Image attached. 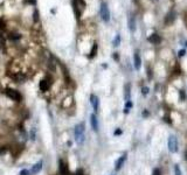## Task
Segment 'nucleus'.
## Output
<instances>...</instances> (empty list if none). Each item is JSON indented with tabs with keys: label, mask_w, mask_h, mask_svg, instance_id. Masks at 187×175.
Here are the masks:
<instances>
[{
	"label": "nucleus",
	"mask_w": 187,
	"mask_h": 175,
	"mask_svg": "<svg viewBox=\"0 0 187 175\" xmlns=\"http://www.w3.org/2000/svg\"><path fill=\"white\" fill-rule=\"evenodd\" d=\"M167 147H168V151L171 153H177L178 152V140L175 138V135L171 134L167 139Z\"/></svg>",
	"instance_id": "nucleus-4"
},
{
	"label": "nucleus",
	"mask_w": 187,
	"mask_h": 175,
	"mask_svg": "<svg viewBox=\"0 0 187 175\" xmlns=\"http://www.w3.org/2000/svg\"><path fill=\"white\" fill-rule=\"evenodd\" d=\"M90 103L92 105V109L95 112L98 111V105H100V100H98V97L96 95H91L90 96Z\"/></svg>",
	"instance_id": "nucleus-9"
},
{
	"label": "nucleus",
	"mask_w": 187,
	"mask_h": 175,
	"mask_svg": "<svg viewBox=\"0 0 187 175\" xmlns=\"http://www.w3.org/2000/svg\"><path fill=\"white\" fill-rule=\"evenodd\" d=\"M184 55H185V50L182 49V50H180V51H179V56H184Z\"/></svg>",
	"instance_id": "nucleus-29"
},
{
	"label": "nucleus",
	"mask_w": 187,
	"mask_h": 175,
	"mask_svg": "<svg viewBox=\"0 0 187 175\" xmlns=\"http://www.w3.org/2000/svg\"><path fill=\"white\" fill-rule=\"evenodd\" d=\"M113 58H115V60H118V58H119V56L117 55V53H115V55H113Z\"/></svg>",
	"instance_id": "nucleus-31"
},
{
	"label": "nucleus",
	"mask_w": 187,
	"mask_h": 175,
	"mask_svg": "<svg viewBox=\"0 0 187 175\" xmlns=\"http://www.w3.org/2000/svg\"><path fill=\"white\" fill-rule=\"evenodd\" d=\"M147 40L151 42V43H153V44H158L159 42H160V36L157 34V33H154V34H152V35H150L148 38H147Z\"/></svg>",
	"instance_id": "nucleus-12"
},
{
	"label": "nucleus",
	"mask_w": 187,
	"mask_h": 175,
	"mask_svg": "<svg viewBox=\"0 0 187 175\" xmlns=\"http://www.w3.org/2000/svg\"><path fill=\"white\" fill-rule=\"evenodd\" d=\"M133 62H135V68L136 70H139L140 67H142V58H140V55H139V51H135V55H133Z\"/></svg>",
	"instance_id": "nucleus-8"
},
{
	"label": "nucleus",
	"mask_w": 187,
	"mask_h": 175,
	"mask_svg": "<svg viewBox=\"0 0 187 175\" xmlns=\"http://www.w3.org/2000/svg\"><path fill=\"white\" fill-rule=\"evenodd\" d=\"M75 175H84V174H83V172H82V170H77V173H76Z\"/></svg>",
	"instance_id": "nucleus-30"
},
{
	"label": "nucleus",
	"mask_w": 187,
	"mask_h": 175,
	"mask_svg": "<svg viewBox=\"0 0 187 175\" xmlns=\"http://www.w3.org/2000/svg\"><path fill=\"white\" fill-rule=\"evenodd\" d=\"M100 15H101V18H102V20L104 22H109V20H110V12H109V7H108L107 3H102L101 4Z\"/></svg>",
	"instance_id": "nucleus-5"
},
{
	"label": "nucleus",
	"mask_w": 187,
	"mask_h": 175,
	"mask_svg": "<svg viewBox=\"0 0 187 175\" xmlns=\"http://www.w3.org/2000/svg\"><path fill=\"white\" fill-rule=\"evenodd\" d=\"M60 174L61 175H69V170H68V166L66 165L65 161H60Z\"/></svg>",
	"instance_id": "nucleus-10"
},
{
	"label": "nucleus",
	"mask_w": 187,
	"mask_h": 175,
	"mask_svg": "<svg viewBox=\"0 0 187 175\" xmlns=\"http://www.w3.org/2000/svg\"><path fill=\"white\" fill-rule=\"evenodd\" d=\"M8 38H10L11 40L14 41V40H19V39H20V35H19V34H11Z\"/></svg>",
	"instance_id": "nucleus-22"
},
{
	"label": "nucleus",
	"mask_w": 187,
	"mask_h": 175,
	"mask_svg": "<svg viewBox=\"0 0 187 175\" xmlns=\"http://www.w3.org/2000/svg\"><path fill=\"white\" fill-rule=\"evenodd\" d=\"M131 107H132V102H131V100L126 102V104H125V110H124V112H125V113H129V109H131Z\"/></svg>",
	"instance_id": "nucleus-20"
},
{
	"label": "nucleus",
	"mask_w": 187,
	"mask_h": 175,
	"mask_svg": "<svg viewBox=\"0 0 187 175\" xmlns=\"http://www.w3.org/2000/svg\"><path fill=\"white\" fill-rule=\"evenodd\" d=\"M174 19H175V13H174V12H170V13L166 15V18H165V23H166V25H171V23L174 21Z\"/></svg>",
	"instance_id": "nucleus-14"
},
{
	"label": "nucleus",
	"mask_w": 187,
	"mask_h": 175,
	"mask_svg": "<svg viewBox=\"0 0 187 175\" xmlns=\"http://www.w3.org/2000/svg\"><path fill=\"white\" fill-rule=\"evenodd\" d=\"M125 100L126 102L130 100V84L125 85Z\"/></svg>",
	"instance_id": "nucleus-17"
},
{
	"label": "nucleus",
	"mask_w": 187,
	"mask_h": 175,
	"mask_svg": "<svg viewBox=\"0 0 187 175\" xmlns=\"http://www.w3.org/2000/svg\"><path fill=\"white\" fill-rule=\"evenodd\" d=\"M29 174H30V172L28 169H22L20 172V175H29Z\"/></svg>",
	"instance_id": "nucleus-24"
},
{
	"label": "nucleus",
	"mask_w": 187,
	"mask_h": 175,
	"mask_svg": "<svg viewBox=\"0 0 187 175\" xmlns=\"http://www.w3.org/2000/svg\"><path fill=\"white\" fill-rule=\"evenodd\" d=\"M129 29L132 33L136 31V19L133 15H130V18H129Z\"/></svg>",
	"instance_id": "nucleus-13"
},
{
	"label": "nucleus",
	"mask_w": 187,
	"mask_h": 175,
	"mask_svg": "<svg viewBox=\"0 0 187 175\" xmlns=\"http://www.w3.org/2000/svg\"><path fill=\"white\" fill-rule=\"evenodd\" d=\"M174 175H182L181 168H180V166H178V165L174 166Z\"/></svg>",
	"instance_id": "nucleus-19"
},
{
	"label": "nucleus",
	"mask_w": 187,
	"mask_h": 175,
	"mask_svg": "<svg viewBox=\"0 0 187 175\" xmlns=\"http://www.w3.org/2000/svg\"><path fill=\"white\" fill-rule=\"evenodd\" d=\"M185 160H186V161H187V152H186V153H185Z\"/></svg>",
	"instance_id": "nucleus-32"
},
{
	"label": "nucleus",
	"mask_w": 187,
	"mask_h": 175,
	"mask_svg": "<svg viewBox=\"0 0 187 175\" xmlns=\"http://www.w3.org/2000/svg\"><path fill=\"white\" fill-rule=\"evenodd\" d=\"M5 26H6L5 20H4V19H0V29H4V28H5Z\"/></svg>",
	"instance_id": "nucleus-23"
},
{
	"label": "nucleus",
	"mask_w": 187,
	"mask_h": 175,
	"mask_svg": "<svg viewBox=\"0 0 187 175\" xmlns=\"http://www.w3.org/2000/svg\"><path fill=\"white\" fill-rule=\"evenodd\" d=\"M119 134H122V130H116L115 131V135H119Z\"/></svg>",
	"instance_id": "nucleus-27"
},
{
	"label": "nucleus",
	"mask_w": 187,
	"mask_h": 175,
	"mask_svg": "<svg viewBox=\"0 0 187 175\" xmlns=\"http://www.w3.org/2000/svg\"><path fill=\"white\" fill-rule=\"evenodd\" d=\"M85 139V129H84V123H81L75 126V140L78 145H82Z\"/></svg>",
	"instance_id": "nucleus-2"
},
{
	"label": "nucleus",
	"mask_w": 187,
	"mask_h": 175,
	"mask_svg": "<svg viewBox=\"0 0 187 175\" xmlns=\"http://www.w3.org/2000/svg\"><path fill=\"white\" fill-rule=\"evenodd\" d=\"M42 165H43V162L42 161H39L38 163H35L34 166H33V168H32V170H30V173H33V174H36V173H39L41 169H42Z\"/></svg>",
	"instance_id": "nucleus-15"
},
{
	"label": "nucleus",
	"mask_w": 187,
	"mask_h": 175,
	"mask_svg": "<svg viewBox=\"0 0 187 175\" xmlns=\"http://www.w3.org/2000/svg\"><path fill=\"white\" fill-rule=\"evenodd\" d=\"M153 175H162L160 169H159V168H155V169L153 170Z\"/></svg>",
	"instance_id": "nucleus-25"
},
{
	"label": "nucleus",
	"mask_w": 187,
	"mask_h": 175,
	"mask_svg": "<svg viewBox=\"0 0 187 175\" xmlns=\"http://www.w3.org/2000/svg\"><path fill=\"white\" fill-rule=\"evenodd\" d=\"M50 86H52V81L49 77L41 79V82H40V90L41 91H48L50 89Z\"/></svg>",
	"instance_id": "nucleus-6"
},
{
	"label": "nucleus",
	"mask_w": 187,
	"mask_h": 175,
	"mask_svg": "<svg viewBox=\"0 0 187 175\" xmlns=\"http://www.w3.org/2000/svg\"><path fill=\"white\" fill-rule=\"evenodd\" d=\"M90 125H91V129L95 132L98 131V120H97V117L95 113L90 114Z\"/></svg>",
	"instance_id": "nucleus-7"
},
{
	"label": "nucleus",
	"mask_w": 187,
	"mask_h": 175,
	"mask_svg": "<svg viewBox=\"0 0 187 175\" xmlns=\"http://www.w3.org/2000/svg\"><path fill=\"white\" fill-rule=\"evenodd\" d=\"M125 160H126V154H124V155H122V157L116 161L115 169H116V170H119V169L123 167V165H124V162H125Z\"/></svg>",
	"instance_id": "nucleus-11"
},
{
	"label": "nucleus",
	"mask_w": 187,
	"mask_h": 175,
	"mask_svg": "<svg viewBox=\"0 0 187 175\" xmlns=\"http://www.w3.org/2000/svg\"><path fill=\"white\" fill-rule=\"evenodd\" d=\"M5 95L12 99V100H15V102H20L22 99V96L19 91L14 90V89H11V88H7V89H5Z\"/></svg>",
	"instance_id": "nucleus-3"
},
{
	"label": "nucleus",
	"mask_w": 187,
	"mask_h": 175,
	"mask_svg": "<svg viewBox=\"0 0 187 175\" xmlns=\"http://www.w3.org/2000/svg\"><path fill=\"white\" fill-rule=\"evenodd\" d=\"M154 1H155V0H154Z\"/></svg>",
	"instance_id": "nucleus-34"
},
{
	"label": "nucleus",
	"mask_w": 187,
	"mask_h": 175,
	"mask_svg": "<svg viewBox=\"0 0 187 175\" xmlns=\"http://www.w3.org/2000/svg\"><path fill=\"white\" fill-rule=\"evenodd\" d=\"M33 20L36 22V21H39V12H38V10H34V14H33Z\"/></svg>",
	"instance_id": "nucleus-21"
},
{
	"label": "nucleus",
	"mask_w": 187,
	"mask_h": 175,
	"mask_svg": "<svg viewBox=\"0 0 187 175\" xmlns=\"http://www.w3.org/2000/svg\"><path fill=\"white\" fill-rule=\"evenodd\" d=\"M72 5H73V10H74V13L76 15L77 19H80V16L83 14L84 10H85V1L84 0H73L72 1Z\"/></svg>",
	"instance_id": "nucleus-1"
},
{
	"label": "nucleus",
	"mask_w": 187,
	"mask_h": 175,
	"mask_svg": "<svg viewBox=\"0 0 187 175\" xmlns=\"http://www.w3.org/2000/svg\"><path fill=\"white\" fill-rule=\"evenodd\" d=\"M97 48H98L97 43H94V47H92V49H91V51H90V55H89V57H90V58H92V57H95V56H96Z\"/></svg>",
	"instance_id": "nucleus-16"
},
{
	"label": "nucleus",
	"mask_w": 187,
	"mask_h": 175,
	"mask_svg": "<svg viewBox=\"0 0 187 175\" xmlns=\"http://www.w3.org/2000/svg\"><path fill=\"white\" fill-rule=\"evenodd\" d=\"M142 92H143V95H147V94H148V88L144 86L143 89H142Z\"/></svg>",
	"instance_id": "nucleus-26"
},
{
	"label": "nucleus",
	"mask_w": 187,
	"mask_h": 175,
	"mask_svg": "<svg viewBox=\"0 0 187 175\" xmlns=\"http://www.w3.org/2000/svg\"><path fill=\"white\" fill-rule=\"evenodd\" d=\"M112 44H113V47H118V46L120 44V35H119V34H117V35L115 36V39H113V41H112Z\"/></svg>",
	"instance_id": "nucleus-18"
},
{
	"label": "nucleus",
	"mask_w": 187,
	"mask_h": 175,
	"mask_svg": "<svg viewBox=\"0 0 187 175\" xmlns=\"http://www.w3.org/2000/svg\"><path fill=\"white\" fill-rule=\"evenodd\" d=\"M28 3L32 4V5H35L36 4V0H28Z\"/></svg>",
	"instance_id": "nucleus-28"
},
{
	"label": "nucleus",
	"mask_w": 187,
	"mask_h": 175,
	"mask_svg": "<svg viewBox=\"0 0 187 175\" xmlns=\"http://www.w3.org/2000/svg\"><path fill=\"white\" fill-rule=\"evenodd\" d=\"M186 46H187V42H186Z\"/></svg>",
	"instance_id": "nucleus-33"
}]
</instances>
